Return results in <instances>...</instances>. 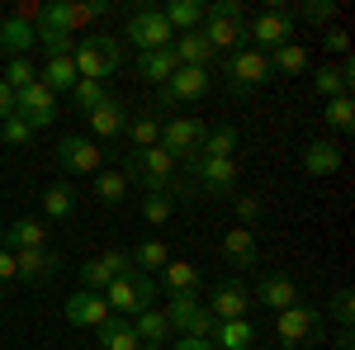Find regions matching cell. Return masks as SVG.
<instances>
[{
    "label": "cell",
    "mask_w": 355,
    "mask_h": 350,
    "mask_svg": "<svg viewBox=\"0 0 355 350\" xmlns=\"http://www.w3.org/2000/svg\"><path fill=\"white\" fill-rule=\"evenodd\" d=\"M71 62H76L81 81H105V76L119 71L123 48H119V38H105V33H81L76 48H71Z\"/></svg>",
    "instance_id": "6da1fadb"
},
{
    "label": "cell",
    "mask_w": 355,
    "mask_h": 350,
    "mask_svg": "<svg viewBox=\"0 0 355 350\" xmlns=\"http://www.w3.org/2000/svg\"><path fill=\"white\" fill-rule=\"evenodd\" d=\"M275 336H279V346H284V350L322 346V341H327V322H322V313H318V308L294 303V308L275 313Z\"/></svg>",
    "instance_id": "7a4b0ae2"
},
{
    "label": "cell",
    "mask_w": 355,
    "mask_h": 350,
    "mask_svg": "<svg viewBox=\"0 0 355 350\" xmlns=\"http://www.w3.org/2000/svg\"><path fill=\"white\" fill-rule=\"evenodd\" d=\"M128 185L142 189H171L175 185V161L166 157L162 147H147V152H123V170H119Z\"/></svg>",
    "instance_id": "3957f363"
},
{
    "label": "cell",
    "mask_w": 355,
    "mask_h": 350,
    "mask_svg": "<svg viewBox=\"0 0 355 350\" xmlns=\"http://www.w3.org/2000/svg\"><path fill=\"white\" fill-rule=\"evenodd\" d=\"M123 38L133 43L137 53H162L175 43V28L166 24L162 10H152V5H137L133 15H128V28H123Z\"/></svg>",
    "instance_id": "277c9868"
},
{
    "label": "cell",
    "mask_w": 355,
    "mask_h": 350,
    "mask_svg": "<svg viewBox=\"0 0 355 350\" xmlns=\"http://www.w3.org/2000/svg\"><path fill=\"white\" fill-rule=\"evenodd\" d=\"M190 185L194 194H232L237 180H242V170H237V157H190Z\"/></svg>",
    "instance_id": "5b68a950"
},
{
    "label": "cell",
    "mask_w": 355,
    "mask_h": 350,
    "mask_svg": "<svg viewBox=\"0 0 355 350\" xmlns=\"http://www.w3.org/2000/svg\"><path fill=\"white\" fill-rule=\"evenodd\" d=\"M204 123L199 119H171V123H162V137H157V147H162L171 161H190V157H199V147H204Z\"/></svg>",
    "instance_id": "8992f818"
},
{
    "label": "cell",
    "mask_w": 355,
    "mask_h": 350,
    "mask_svg": "<svg viewBox=\"0 0 355 350\" xmlns=\"http://www.w3.org/2000/svg\"><path fill=\"white\" fill-rule=\"evenodd\" d=\"M209 85H214L209 67H175L171 81L162 85V95H157V109H175L180 100H199V95H209Z\"/></svg>",
    "instance_id": "52a82bcc"
},
{
    "label": "cell",
    "mask_w": 355,
    "mask_h": 350,
    "mask_svg": "<svg viewBox=\"0 0 355 350\" xmlns=\"http://www.w3.org/2000/svg\"><path fill=\"white\" fill-rule=\"evenodd\" d=\"M53 157H57V166L71 170V175H100V161H105L100 142H95V137H81V133H67L57 142Z\"/></svg>",
    "instance_id": "ba28073f"
},
{
    "label": "cell",
    "mask_w": 355,
    "mask_h": 350,
    "mask_svg": "<svg viewBox=\"0 0 355 350\" xmlns=\"http://www.w3.org/2000/svg\"><path fill=\"white\" fill-rule=\"evenodd\" d=\"M246 38H251L256 53H275V48L294 43V15H270V10H261L256 19H246Z\"/></svg>",
    "instance_id": "9c48e42d"
},
{
    "label": "cell",
    "mask_w": 355,
    "mask_h": 350,
    "mask_svg": "<svg viewBox=\"0 0 355 350\" xmlns=\"http://www.w3.org/2000/svg\"><path fill=\"white\" fill-rule=\"evenodd\" d=\"M15 114L24 119L33 133H38V128H53V123H57V95L43 81H33L28 90H19V95H15Z\"/></svg>",
    "instance_id": "30bf717a"
},
{
    "label": "cell",
    "mask_w": 355,
    "mask_h": 350,
    "mask_svg": "<svg viewBox=\"0 0 355 350\" xmlns=\"http://www.w3.org/2000/svg\"><path fill=\"white\" fill-rule=\"evenodd\" d=\"M270 81V57L256 53V48H242V53L227 57V85L237 90V95H246V90H256V85Z\"/></svg>",
    "instance_id": "8fae6325"
},
{
    "label": "cell",
    "mask_w": 355,
    "mask_h": 350,
    "mask_svg": "<svg viewBox=\"0 0 355 350\" xmlns=\"http://www.w3.org/2000/svg\"><path fill=\"white\" fill-rule=\"evenodd\" d=\"M57 270H62V251H53V246L15 251V279H24V284H48Z\"/></svg>",
    "instance_id": "7c38bea8"
},
{
    "label": "cell",
    "mask_w": 355,
    "mask_h": 350,
    "mask_svg": "<svg viewBox=\"0 0 355 350\" xmlns=\"http://www.w3.org/2000/svg\"><path fill=\"white\" fill-rule=\"evenodd\" d=\"M119 274H133V261H128V251H105V256H95V261H85L81 265V279L85 289H95V294H105Z\"/></svg>",
    "instance_id": "4fadbf2b"
},
{
    "label": "cell",
    "mask_w": 355,
    "mask_h": 350,
    "mask_svg": "<svg viewBox=\"0 0 355 350\" xmlns=\"http://www.w3.org/2000/svg\"><path fill=\"white\" fill-rule=\"evenodd\" d=\"M128 105L123 100H100V105L85 114V123H90V133H95V142H110V137H123V128H128Z\"/></svg>",
    "instance_id": "5bb4252c"
},
{
    "label": "cell",
    "mask_w": 355,
    "mask_h": 350,
    "mask_svg": "<svg viewBox=\"0 0 355 350\" xmlns=\"http://www.w3.org/2000/svg\"><path fill=\"white\" fill-rule=\"evenodd\" d=\"M204 308L214 313V322H237V317H246V313H251V294H246L242 279H227V284H218V289H214V298H209Z\"/></svg>",
    "instance_id": "9a60e30c"
},
{
    "label": "cell",
    "mask_w": 355,
    "mask_h": 350,
    "mask_svg": "<svg viewBox=\"0 0 355 350\" xmlns=\"http://www.w3.org/2000/svg\"><path fill=\"white\" fill-rule=\"evenodd\" d=\"M62 313H67V322L71 326H105L114 317L105 294H95V289H81V294H71L62 303Z\"/></svg>",
    "instance_id": "2e32d148"
},
{
    "label": "cell",
    "mask_w": 355,
    "mask_h": 350,
    "mask_svg": "<svg viewBox=\"0 0 355 350\" xmlns=\"http://www.w3.org/2000/svg\"><path fill=\"white\" fill-rule=\"evenodd\" d=\"M199 33L209 38L214 53H242V48H251V38H246V19H204Z\"/></svg>",
    "instance_id": "e0dca14e"
},
{
    "label": "cell",
    "mask_w": 355,
    "mask_h": 350,
    "mask_svg": "<svg viewBox=\"0 0 355 350\" xmlns=\"http://www.w3.org/2000/svg\"><path fill=\"white\" fill-rule=\"evenodd\" d=\"M299 161H303L308 175H318V180H322V175H336V170H341L346 152H341L336 142H327V137H318V142H308V147L299 152Z\"/></svg>",
    "instance_id": "ac0fdd59"
},
{
    "label": "cell",
    "mask_w": 355,
    "mask_h": 350,
    "mask_svg": "<svg viewBox=\"0 0 355 350\" xmlns=\"http://www.w3.org/2000/svg\"><path fill=\"white\" fill-rule=\"evenodd\" d=\"M5 251H33V246H48V222L43 218H15L0 237Z\"/></svg>",
    "instance_id": "d6986e66"
},
{
    "label": "cell",
    "mask_w": 355,
    "mask_h": 350,
    "mask_svg": "<svg viewBox=\"0 0 355 350\" xmlns=\"http://www.w3.org/2000/svg\"><path fill=\"white\" fill-rule=\"evenodd\" d=\"M33 48H38V33H33V24L15 19V15H10V19H0V53L10 57V62H15V57H28Z\"/></svg>",
    "instance_id": "ffe728a7"
},
{
    "label": "cell",
    "mask_w": 355,
    "mask_h": 350,
    "mask_svg": "<svg viewBox=\"0 0 355 350\" xmlns=\"http://www.w3.org/2000/svg\"><path fill=\"white\" fill-rule=\"evenodd\" d=\"M223 256H227V265L251 270V265H256V256H261V246H256V232H251V227H232V232L223 237Z\"/></svg>",
    "instance_id": "44dd1931"
},
{
    "label": "cell",
    "mask_w": 355,
    "mask_h": 350,
    "mask_svg": "<svg viewBox=\"0 0 355 350\" xmlns=\"http://www.w3.org/2000/svg\"><path fill=\"white\" fill-rule=\"evenodd\" d=\"M313 85H318V95H322V100L351 95V85H355V67H351V57H341V67H318Z\"/></svg>",
    "instance_id": "7402d4cb"
},
{
    "label": "cell",
    "mask_w": 355,
    "mask_h": 350,
    "mask_svg": "<svg viewBox=\"0 0 355 350\" xmlns=\"http://www.w3.org/2000/svg\"><path fill=\"white\" fill-rule=\"evenodd\" d=\"M171 53H175V62H180V67H209V62H214V48H209V38H204L199 28H190V33H175Z\"/></svg>",
    "instance_id": "603a6c76"
},
{
    "label": "cell",
    "mask_w": 355,
    "mask_h": 350,
    "mask_svg": "<svg viewBox=\"0 0 355 350\" xmlns=\"http://www.w3.org/2000/svg\"><path fill=\"white\" fill-rule=\"evenodd\" d=\"M261 303H266V308H275V313H284V308H294V303H299V284H294L289 274L270 270V274L261 279Z\"/></svg>",
    "instance_id": "cb8c5ba5"
},
{
    "label": "cell",
    "mask_w": 355,
    "mask_h": 350,
    "mask_svg": "<svg viewBox=\"0 0 355 350\" xmlns=\"http://www.w3.org/2000/svg\"><path fill=\"white\" fill-rule=\"evenodd\" d=\"M133 336H137V346H166L175 331H171V322H166L162 308H147V313L133 317Z\"/></svg>",
    "instance_id": "d4e9b609"
},
{
    "label": "cell",
    "mask_w": 355,
    "mask_h": 350,
    "mask_svg": "<svg viewBox=\"0 0 355 350\" xmlns=\"http://www.w3.org/2000/svg\"><path fill=\"white\" fill-rule=\"evenodd\" d=\"M128 261H133L137 274H162V270L171 265V246L157 242V237H152V242H137L133 251H128Z\"/></svg>",
    "instance_id": "484cf974"
},
{
    "label": "cell",
    "mask_w": 355,
    "mask_h": 350,
    "mask_svg": "<svg viewBox=\"0 0 355 350\" xmlns=\"http://www.w3.org/2000/svg\"><path fill=\"white\" fill-rule=\"evenodd\" d=\"M175 67H180V62H175L171 48H162V53H137V76H142V81H152V85H166Z\"/></svg>",
    "instance_id": "4316f807"
},
{
    "label": "cell",
    "mask_w": 355,
    "mask_h": 350,
    "mask_svg": "<svg viewBox=\"0 0 355 350\" xmlns=\"http://www.w3.org/2000/svg\"><path fill=\"white\" fill-rule=\"evenodd\" d=\"M214 341H218V350H251V346H256V326H251V317L218 322V326H214Z\"/></svg>",
    "instance_id": "83f0119b"
},
{
    "label": "cell",
    "mask_w": 355,
    "mask_h": 350,
    "mask_svg": "<svg viewBox=\"0 0 355 350\" xmlns=\"http://www.w3.org/2000/svg\"><path fill=\"white\" fill-rule=\"evenodd\" d=\"M38 81L48 85L53 95H62V90L71 95V85L81 81V76H76V62H71V57H48V67L38 71Z\"/></svg>",
    "instance_id": "f1b7e54d"
},
{
    "label": "cell",
    "mask_w": 355,
    "mask_h": 350,
    "mask_svg": "<svg viewBox=\"0 0 355 350\" xmlns=\"http://www.w3.org/2000/svg\"><path fill=\"white\" fill-rule=\"evenodd\" d=\"M199 308H204V303H199V294H171V303H166L162 313H166V322H171V331H180V336H185V331H190V322L199 317Z\"/></svg>",
    "instance_id": "f546056e"
},
{
    "label": "cell",
    "mask_w": 355,
    "mask_h": 350,
    "mask_svg": "<svg viewBox=\"0 0 355 350\" xmlns=\"http://www.w3.org/2000/svg\"><path fill=\"white\" fill-rule=\"evenodd\" d=\"M162 15H166V24L175 28V33H190V28L204 24V0H171Z\"/></svg>",
    "instance_id": "4dcf8cb0"
},
{
    "label": "cell",
    "mask_w": 355,
    "mask_h": 350,
    "mask_svg": "<svg viewBox=\"0 0 355 350\" xmlns=\"http://www.w3.org/2000/svg\"><path fill=\"white\" fill-rule=\"evenodd\" d=\"M162 289L166 294H194V289H199V270H194L190 261H175V256H171V265L162 270Z\"/></svg>",
    "instance_id": "1f68e13d"
},
{
    "label": "cell",
    "mask_w": 355,
    "mask_h": 350,
    "mask_svg": "<svg viewBox=\"0 0 355 350\" xmlns=\"http://www.w3.org/2000/svg\"><path fill=\"white\" fill-rule=\"evenodd\" d=\"M76 213V189L71 185H53L43 189V222H62V218Z\"/></svg>",
    "instance_id": "d6a6232c"
},
{
    "label": "cell",
    "mask_w": 355,
    "mask_h": 350,
    "mask_svg": "<svg viewBox=\"0 0 355 350\" xmlns=\"http://www.w3.org/2000/svg\"><path fill=\"white\" fill-rule=\"evenodd\" d=\"M266 57H270V76H303L308 71V53L299 43H284V48H275Z\"/></svg>",
    "instance_id": "836d02e7"
},
{
    "label": "cell",
    "mask_w": 355,
    "mask_h": 350,
    "mask_svg": "<svg viewBox=\"0 0 355 350\" xmlns=\"http://www.w3.org/2000/svg\"><path fill=\"white\" fill-rule=\"evenodd\" d=\"M123 137H128V147H133V152H147V147H157V137H162V119L137 114V119H128Z\"/></svg>",
    "instance_id": "e575fe53"
},
{
    "label": "cell",
    "mask_w": 355,
    "mask_h": 350,
    "mask_svg": "<svg viewBox=\"0 0 355 350\" xmlns=\"http://www.w3.org/2000/svg\"><path fill=\"white\" fill-rule=\"evenodd\" d=\"M100 331V346L105 350H137V336H133V322L128 317H110L105 326H95Z\"/></svg>",
    "instance_id": "d590c367"
},
{
    "label": "cell",
    "mask_w": 355,
    "mask_h": 350,
    "mask_svg": "<svg viewBox=\"0 0 355 350\" xmlns=\"http://www.w3.org/2000/svg\"><path fill=\"white\" fill-rule=\"evenodd\" d=\"M237 142H242L237 128H232V123H218V128H209V133H204L199 157H232V152H237Z\"/></svg>",
    "instance_id": "8d00e7d4"
},
{
    "label": "cell",
    "mask_w": 355,
    "mask_h": 350,
    "mask_svg": "<svg viewBox=\"0 0 355 350\" xmlns=\"http://www.w3.org/2000/svg\"><path fill=\"white\" fill-rule=\"evenodd\" d=\"M142 218L152 222V227H162L175 218V194L171 189H147V199H142Z\"/></svg>",
    "instance_id": "74e56055"
},
{
    "label": "cell",
    "mask_w": 355,
    "mask_h": 350,
    "mask_svg": "<svg viewBox=\"0 0 355 350\" xmlns=\"http://www.w3.org/2000/svg\"><path fill=\"white\" fill-rule=\"evenodd\" d=\"M33 33H38V48H43L48 57H71V48H76V33H67V28H48V24H38Z\"/></svg>",
    "instance_id": "f35d334b"
},
{
    "label": "cell",
    "mask_w": 355,
    "mask_h": 350,
    "mask_svg": "<svg viewBox=\"0 0 355 350\" xmlns=\"http://www.w3.org/2000/svg\"><path fill=\"white\" fill-rule=\"evenodd\" d=\"M95 194H100V204H123L128 199V180L119 170H100L95 175Z\"/></svg>",
    "instance_id": "ab89813d"
},
{
    "label": "cell",
    "mask_w": 355,
    "mask_h": 350,
    "mask_svg": "<svg viewBox=\"0 0 355 350\" xmlns=\"http://www.w3.org/2000/svg\"><path fill=\"white\" fill-rule=\"evenodd\" d=\"M327 128H336V133H351V128H355V100H351V95L327 100Z\"/></svg>",
    "instance_id": "60d3db41"
},
{
    "label": "cell",
    "mask_w": 355,
    "mask_h": 350,
    "mask_svg": "<svg viewBox=\"0 0 355 350\" xmlns=\"http://www.w3.org/2000/svg\"><path fill=\"white\" fill-rule=\"evenodd\" d=\"M0 81H5L10 90H15V95H19V90H28V85L38 81V67H33L28 57H15V62L5 67V76H0Z\"/></svg>",
    "instance_id": "b9f144b4"
},
{
    "label": "cell",
    "mask_w": 355,
    "mask_h": 350,
    "mask_svg": "<svg viewBox=\"0 0 355 350\" xmlns=\"http://www.w3.org/2000/svg\"><path fill=\"white\" fill-rule=\"evenodd\" d=\"M71 100H76L81 114H90L100 100H110V90H105V81H76V85H71Z\"/></svg>",
    "instance_id": "7bdbcfd3"
},
{
    "label": "cell",
    "mask_w": 355,
    "mask_h": 350,
    "mask_svg": "<svg viewBox=\"0 0 355 350\" xmlns=\"http://www.w3.org/2000/svg\"><path fill=\"white\" fill-rule=\"evenodd\" d=\"M232 209H237V227H251V232H256V222L266 213V204L256 194H232Z\"/></svg>",
    "instance_id": "ee69618b"
},
{
    "label": "cell",
    "mask_w": 355,
    "mask_h": 350,
    "mask_svg": "<svg viewBox=\"0 0 355 350\" xmlns=\"http://www.w3.org/2000/svg\"><path fill=\"white\" fill-rule=\"evenodd\" d=\"M0 142H5V147H28V142H33V128H28L19 114H10V119L0 123Z\"/></svg>",
    "instance_id": "f6af8a7d"
},
{
    "label": "cell",
    "mask_w": 355,
    "mask_h": 350,
    "mask_svg": "<svg viewBox=\"0 0 355 350\" xmlns=\"http://www.w3.org/2000/svg\"><path fill=\"white\" fill-rule=\"evenodd\" d=\"M294 15H303L308 24H322V28H327L331 19H336V0H308V5H299Z\"/></svg>",
    "instance_id": "bcb514c9"
},
{
    "label": "cell",
    "mask_w": 355,
    "mask_h": 350,
    "mask_svg": "<svg viewBox=\"0 0 355 350\" xmlns=\"http://www.w3.org/2000/svg\"><path fill=\"white\" fill-rule=\"evenodd\" d=\"M204 19H246V5L242 0H214V5H204Z\"/></svg>",
    "instance_id": "7dc6e473"
},
{
    "label": "cell",
    "mask_w": 355,
    "mask_h": 350,
    "mask_svg": "<svg viewBox=\"0 0 355 350\" xmlns=\"http://www.w3.org/2000/svg\"><path fill=\"white\" fill-rule=\"evenodd\" d=\"M331 317H336L341 326H351V322H355V294H351V289H341V294L331 298Z\"/></svg>",
    "instance_id": "c3c4849f"
},
{
    "label": "cell",
    "mask_w": 355,
    "mask_h": 350,
    "mask_svg": "<svg viewBox=\"0 0 355 350\" xmlns=\"http://www.w3.org/2000/svg\"><path fill=\"white\" fill-rule=\"evenodd\" d=\"M10 284H15V251L0 246V298L10 294Z\"/></svg>",
    "instance_id": "681fc988"
},
{
    "label": "cell",
    "mask_w": 355,
    "mask_h": 350,
    "mask_svg": "<svg viewBox=\"0 0 355 350\" xmlns=\"http://www.w3.org/2000/svg\"><path fill=\"white\" fill-rule=\"evenodd\" d=\"M322 43H327V53H341V57L351 53V33H346V28H336V24L327 28V38H322Z\"/></svg>",
    "instance_id": "f907efd6"
},
{
    "label": "cell",
    "mask_w": 355,
    "mask_h": 350,
    "mask_svg": "<svg viewBox=\"0 0 355 350\" xmlns=\"http://www.w3.org/2000/svg\"><path fill=\"white\" fill-rule=\"evenodd\" d=\"M38 15H43V0H19L15 5V19H24V24H38Z\"/></svg>",
    "instance_id": "816d5d0a"
},
{
    "label": "cell",
    "mask_w": 355,
    "mask_h": 350,
    "mask_svg": "<svg viewBox=\"0 0 355 350\" xmlns=\"http://www.w3.org/2000/svg\"><path fill=\"white\" fill-rule=\"evenodd\" d=\"M10 114H15V90H10V85L0 81V123H5Z\"/></svg>",
    "instance_id": "f5cc1de1"
},
{
    "label": "cell",
    "mask_w": 355,
    "mask_h": 350,
    "mask_svg": "<svg viewBox=\"0 0 355 350\" xmlns=\"http://www.w3.org/2000/svg\"><path fill=\"white\" fill-rule=\"evenodd\" d=\"M336 350H355V331H351V326H341V336H336Z\"/></svg>",
    "instance_id": "db71d44e"
},
{
    "label": "cell",
    "mask_w": 355,
    "mask_h": 350,
    "mask_svg": "<svg viewBox=\"0 0 355 350\" xmlns=\"http://www.w3.org/2000/svg\"><path fill=\"white\" fill-rule=\"evenodd\" d=\"M175 350H214V346H209V341H190V336H180V341H175Z\"/></svg>",
    "instance_id": "11a10c76"
},
{
    "label": "cell",
    "mask_w": 355,
    "mask_h": 350,
    "mask_svg": "<svg viewBox=\"0 0 355 350\" xmlns=\"http://www.w3.org/2000/svg\"><path fill=\"white\" fill-rule=\"evenodd\" d=\"M142 350H166V346H142Z\"/></svg>",
    "instance_id": "9f6ffc18"
}]
</instances>
